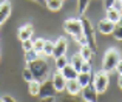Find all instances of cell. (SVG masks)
<instances>
[{
	"instance_id": "7402d4cb",
	"label": "cell",
	"mask_w": 122,
	"mask_h": 102,
	"mask_svg": "<svg viewBox=\"0 0 122 102\" xmlns=\"http://www.w3.org/2000/svg\"><path fill=\"white\" fill-rule=\"evenodd\" d=\"M53 48H54V42L45 40V45H43V51H42V54H45V56H53Z\"/></svg>"
},
{
	"instance_id": "74e56055",
	"label": "cell",
	"mask_w": 122,
	"mask_h": 102,
	"mask_svg": "<svg viewBox=\"0 0 122 102\" xmlns=\"http://www.w3.org/2000/svg\"><path fill=\"white\" fill-rule=\"evenodd\" d=\"M46 2H50V0H46Z\"/></svg>"
},
{
	"instance_id": "9c48e42d",
	"label": "cell",
	"mask_w": 122,
	"mask_h": 102,
	"mask_svg": "<svg viewBox=\"0 0 122 102\" xmlns=\"http://www.w3.org/2000/svg\"><path fill=\"white\" fill-rule=\"evenodd\" d=\"M97 28H99V31H101L102 34L108 36V34H111V33H113L114 23H113L111 20H108L107 17H105V19H102V20H99V23H97Z\"/></svg>"
},
{
	"instance_id": "2e32d148",
	"label": "cell",
	"mask_w": 122,
	"mask_h": 102,
	"mask_svg": "<svg viewBox=\"0 0 122 102\" xmlns=\"http://www.w3.org/2000/svg\"><path fill=\"white\" fill-rule=\"evenodd\" d=\"M121 11H117V9H114L113 6H110V8H107V19L108 20H111L113 23H116L117 20L121 19Z\"/></svg>"
},
{
	"instance_id": "7a4b0ae2",
	"label": "cell",
	"mask_w": 122,
	"mask_h": 102,
	"mask_svg": "<svg viewBox=\"0 0 122 102\" xmlns=\"http://www.w3.org/2000/svg\"><path fill=\"white\" fill-rule=\"evenodd\" d=\"M63 30H65L70 36L74 37V40H77L79 37L83 36L82 22L77 20V19H68V20H65V22H63Z\"/></svg>"
},
{
	"instance_id": "83f0119b",
	"label": "cell",
	"mask_w": 122,
	"mask_h": 102,
	"mask_svg": "<svg viewBox=\"0 0 122 102\" xmlns=\"http://www.w3.org/2000/svg\"><path fill=\"white\" fill-rule=\"evenodd\" d=\"M22 48H23V51H30L33 50V40L28 39V40H22Z\"/></svg>"
},
{
	"instance_id": "e0dca14e",
	"label": "cell",
	"mask_w": 122,
	"mask_h": 102,
	"mask_svg": "<svg viewBox=\"0 0 122 102\" xmlns=\"http://www.w3.org/2000/svg\"><path fill=\"white\" fill-rule=\"evenodd\" d=\"M93 53H94V51H93L91 48H90L88 45H81V56H82V59L83 60H91V57H93Z\"/></svg>"
},
{
	"instance_id": "5b68a950",
	"label": "cell",
	"mask_w": 122,
	"mask_h": 102,
	"mask_svg": "<svg viewBox=\"0 0 122 102\" xmlns=\"http://www.w3.org/2000/svg\"><path fill=\"white\" fill-rule=\"evenodd\" d=\"M91 84L94 85V88H96L97 93H104V91L107 90V87H108V74H107V71L102 70V71L96 73L94 77H93V81H91Z\"/></svg>"
},
{
	"instance_id": "d6986e66",
	"label": "cell",
	"mask_w": 122,
	"mask_h": 102,
	"mask_svg": "<svg viewBox=\"0 0 122 102\" xmlns=\"http://www.w3.org/2000/svg\"><path fill=\"white\" fill-rule=\"evenodd\" d=\"M39 90H40V82L34 81V79L28 82V91H30L31 96H37V94H39Z\"/></svg>"
},
{
	"instance_id": "4dcf8cb0",
	"label": "cell",
	"mask_w": 122,
	"mask_h": 102,
	"mask_svg": "<svg viewBox=\"0 0 122 102\" xmlns=\"http://www.w3.org/2000/svg\"><path fill=\"white\" fill-rule=\"evenodd\" d=\"M116 71L122 76V60L121 59H119V62H117V65H116Z\"/></svg>"
},
{
	"instance_id": "5bb4252c",
	"label": "cell",
	"mask_w": 122,
	"mask_h": 102,
	"mask_svg": "<svg viewBox=\"0 0 122 102\" xmlns=\"http://www.w3.org/2000/svg\"><path fill=\"white\" fill-rule=\"evenodd\" d=\"M76 81L79 82V85H81V87H85V85L91 84V81H93V76H91V71H88V73H83V71H79V73H77V77H76Z\"/></svg>"
},
{
	"instance_id": "8992f818",
	"label": "cell",
	"mask_w": 122,
	"mask_h": 102,
	"mask_svg": "<svg viewBox=\"0 0 122 102\" xmlns=\"http://www.w3.org/2000/svg\"><path fill=\"white\" fill-rule=\"evenodd\" d=\"M56 94V88L53 85V81H43L40 82V90H39V97H54Z\"/></svg>"
},
{
	"instance_id": "4316f807",
	"label": "cell",
	"mask_w": 122,
	"mask_h": 102,
	"mask_svg": "<svg viewBox=\"0 0 122 102\" xmlns=\"http://www.w3.org/2000/svg\"><path fill=\"white\" fill-rule=\"evenodd\" d=\"M22 77H23L26 82H30V81H33V79H34V77H33V73H31V70L28 68V66L23 70V73H22Z\"/></svg>"
},
{
	"instance_id": "f1b7e54d",
	"label": "cell",
	"mask_w": 122,
	"mask_h": 102,
	"mask_svg": "<svg viewBox=\"0 0 122 102\" xmlns=\"http://www.w3.org/2000/svg\"><path fill=\"white\" fill-rule=\"evenodd\" d=\"M81 71H83V73L91 71V63H90V60H83V63L81 66Z\"/></svg>"
},
{
	"instance_id": "9a60e30c",
	"label": "cell",
	"mask_w": 122,
	"mask_h": 102,
	"mask_svg": "<svg viewBox=\"0 0 122 102\" xmlns=\"http://www.w3.org/2000/svg\"><path fill=\"white\" fill-rule=\"evenodd\" d=\"M33 37V26L31 25H25L19 30V39L20 40H28Z\"/></svg>"
},
{
	"instance_id": "603a6c76",
	"label": "cell",
	"mask_w": 122,
	"mask_h": 102,
	"mask_svg": "<svg viewBox=\"0 0 122 102\" xmlns=\"http://www.w3.org/2000/svg\"><path fill=\"white\" fill-rule=\"evenodd\" d=\"M43 45H45V40L43 39H37V40H33V50L36 51L37 54H40L43 51Z\"/></svg>"
},
{
	"instance_id": "d590c367",
	"label": "cell",
	"mask_w": 122,
	"mask_h": 102,
	"mask_svg": "<svg viewBox=\"0 0 122 102\" xmlns=\"http://www.w3.org/2000/svg\"><path fill=\"white\" fill-rule=\"evenodd\" d=\"M0 28H2V23H0Z\"/></svg>"
},
{
	"instance_id": "cb8c5ba5",
	"label": "cell",
	"mask_w": 122,
	"mask_h": 102,
	"mask_svg": "<svg viewBox=\"0 0 122 102\" xmlns=\"http://www.w3.org/2000/svg\"><path fill=\"white\" fill-rule=\"evenodd\" d=\"M66 63H70V62H68V59L65 57V54H63V56L56 57V66H57V70H62Z\"/></svg>"
},
{
	"instance_id": "3957f363",
	"label": "cell",
	"mask_w": 122,
	"mask_h": 102,
	"mask_svg": "<svg viewBox=\"0 0 122 102\" xmlns=\"http://www.w3.org/2000/svg\"><path fill=\"white\" fill-rule=\"evenodd\" d=\"M117 62H119V54H117V51L114 48H110L107 53H105L104 62H102V70L107 71V73L113 71V70H116Z\"/></svg>"
},
{
	"instance_id": "d6a6232c",
	"label": "cell",
	"mask_w": 122,
	"mask_h": 102,
	"mask_svg": "<svg viewBox=\"0 0 122 102\" xmlns=\"http://www.w3.org/2000/svg\"><path fill=\"white\" fill-rule=\"evenodd\" d=\"M3 101H6V102H12L14 99H12L11 96H5V97H3Z\"/></svg>"
},
{
	"instance_id": "44dd1931",
	"label": "cell",
	"mask_w": 122,
	"mask_h": 102,
	"mask_svg": "<svg viewBox=\"0 0 122 102\" xmlns=\"http://www.w3.org/2000/svg\"><path fill=\"white\" fill-rule=\"evenodd\" d=\"M62 5H63V0H50V2H46L48 9H51V11H59L62 8Z\"/></svg>"
},
{
	"instance_id": "52a82bcc",
	"label": "cell",
	"mask_w": 122,
	"mask_h": 102,
	"mask_svg": "<svg viewBox=\"0 0 122 102\" xmlns=\"http://www.w3.org/2000/svg\"><path fill=\"white\" fill-rule=\"evenodd\" d=\"M82 97L85 99L86 102H94V101H97V91H96V88H94V85L93 84H88V85H85V87H82Z\"/></svg>"
},
{
	"instance_id": "8d00e7d4",
	"label": "cell",
	"mask_w": 122,
	"mask_h": 102,
	"mask_svg": "<svg viewBox=\"0 0 122 102\" xmlns=\"http://www.w3.org/2000/svg\"><path fill=\"white\" fill-rule=\"evenodd\" d=\"M119 2H121V3H122V0H119Z\"/></svg>"
},
{
	"instance_id": "30bf717a",
	"label": "cell",
	"mask_w": 122,
	"mask_h": 102,
	"mask_svg": "<svg viewBox=\"0 0 122 102\" xmlns=\"http://www.w3.org/2000/svg\"><path fill=\"white\" fill-rule=\"evenodd\" d=\"M65 90L68 91L70 94L76 96V94H79V93H81L82 87L79 85V82L76 81V79H68V81H66V84H65Z\"/></svg>"
},
{
	"instance_id": "8fae6325",
	"label": "cell",
	"mask_w": 122,
	"mask_h": 102,
	"mask_svg": "<svg viewBox=\"0 0 122 102\" xmlns=\"http://www.w3.org/2000/svg\"><path fill=\"white\" fill-rule=\"evenodd\" d=\"M65 84H66V79L62 76V73H56L53 76V85L56 88V91H63L65 90Z\"/></svg>"
},
{
	"instance_id": "484cf974",
	"label": "cell",
	"mask_w": 122,
	"mask_h": 102,
	"mask_svg": "<svg viewBox=\"0 0 122 102\" xmlns=\"http://www.w3.org/2000/svg\"><path fill=\"white\" fill-rule=\"evenodd\" d=\"M88 5H90V0H79V12L81 14H83V12L86 11V8H88Z\"/></svg>"
},
{
	"instance_id": "836d02e7",
	"label": "cell",
	"mask_w": 122,
	"mask_h": 102,
	"mask_svg": "<svg viewBox=\"0 0 122 102\" xmlns=\"http://www.w3.org/2000/svg\"><path fill=\"white\" fill-rule=\"evenodd\" d=\"M119 87L122 88V76H119Z\"/></svg>"
},
{
	"instance_id": "6da1fadb",
	"label": "cell",
	"mask_w": 122,
	"mask_h": 102,
	"mask_svg": "<svg viewBox=\"0 0 122 102\" xmlns=\"http://www.w3.org/2000/svg\"><path fill=\"white\" fill-rule=\"evenodd\" d=\"M28 68L31 70V73H33L34 81L43 82V81L48 79V65H46V62H45L43 59H40V57L28 62Z\"/></svg>"
},
{
	"instance_id": "7c38bea8",
	"label": "cell",
	"mask_w": 122,
	"mask_h": 102,
	"mask_svg": "<svg viewBox=\"0 0 122 102\" xmlns=\"http://www.w3.org/2000/svg\"><path fill=\"white\" fill-rule=\"evenodd\" d=\"M9 15H11V3L8 0H5V2L0 3V23L6 22V19Z\"/></svg>"
},
{
	"instance_id": "ffe728a7",
	"label": "cell",
	"mask_w": 122,
	"mask_h": 102,
	"mask_svg": "<svg viewBox=\"0 0 122 102\" xmlns=\"http://www.w3.org/2000/svg\"><path fill=\"white\" fill-rule=\"evenodd\" d=\"M70 63H71L73 66L76 68V71H81V66H82V63H83V59H82V56L81 54H74V56L71 57V60H70Z\"/></svg>"
},
{
	"instance_id": "ba28073f",
	"label": "cell",
	"mask_w": 122,
	"mask_h": 102,
	"mask_svg": "<svg viewBox=\"0 0 122 102\" xmlns=\"http://www.w3.org/2000/svg\"><path fill=\"white\" fill-rule=\"evenodd\" d=\"M66 48H68V43L63 37H59L57 42L54 43V48H53V56L54 57H59V56H63L66 53Z\"/></svg>"
},
{
	"instance_id": "1f68e13d",
	"label": "cell",
	"mask_w": 122,
	"mask_h": 102,
	"mask_svg": "<svg viewBox=\"0 0 122 102\" xmlns=\"http://www.w3.org/2000/svg\"><path fill=\"white\" fill-rule=\"evenodd\" d=\"M113 3H114V0H105V6H107V8H110Z\"/></svg>"
},
{
	"instance_id": "277c9868",
	"label": "cell",
	"mask_w": 122,
	"mask_h": 102,
	"mask_svg": "<svg viewBox=\"0 0 122 102\" xmlns=\"http://www.w3.org/2000/svg\"><path fill=\"white\" fill-rule=\"evenodd\" d=\"M81 22H82L83 37L86 39V45H88L93 51H96V36H94V30H93V25L90 23L88 19H82Z\"/></svg>"
},
{
	"instance_id": "f546056e",
	"label": "cell",
	"mask_w": 122,
	"mask_h": 102,
	"mask_svg": "<svg viewBox=\"0 0 122 102\" xmlns=\"http://www.w3.org/2000/svg\"><path fill=\"white\" fill-rule=\"evenodd\" d=\"M111 6H113L114 9H117V11H121V6H122V3L119 2V0H114V3H113Z\"/></svg>"
},
{
	"instance_id": "4fadbf2b",
	"label": "cell",
	"mask_w": 122,
	"mask_h": 102,
	"mask_svg": "<svg viewBox=\"0 0 122 102\" xmlns=\"http://www.w3.org/2000/svg\"><path fill=\"white\" fill-rule=\"evenodd\" d=\"M59 71L62 73V76L66 79V81H68V79H76L77 77V73H79V71H76V68L71 65V63H66V65L63 66L62 70H59Z\"/></svg>"
},
{
	"instance_id": "d4e9b609",
	"label": "cell",
	"mask_w": 122,
	"mask_h": 102,
	"mask_svg": "<svg viewBox=\"0 0 122 102\" xmlns=\"http://www.w3.org/2000/svg\"><path fill=\"white\" fill-rule=\"evenodd\" d=\"M39 57V54L36 53L34 50H30V51H25V60L26 62H31V60H34V59H37Z\"/></svg>"
},
{
	"instance_id": "ac0fdd59",
	"label": "cell",
	"mask_w": 122,
	"mask_h": 102,
	"mask_svg": "<svg viewBox=\"0 0 122 102\" xmlns=\"http://www.w3.org/2000/svg\"><path fill=\"white\" fill-rule=\"evenodd\" d=\"M111 34L114 36V39L122 40V14H121V19L114 23V28H113V33Z\"/></svg>"
},
{
	"instance_id": "e575fe53",
	"label": "cell",
	"mask_w": 122,
	"mask_h": 102,
	"mask_svg": "<svg viewBox=\"0 0 122 102\" xmlns=\"http://www.w3.org/2000/svg\"><path fill=\"white\" fill-rule=\"evenodd\" d=\"M121 12H122V6H121Z\"/></svg>"
}]
</instances>
